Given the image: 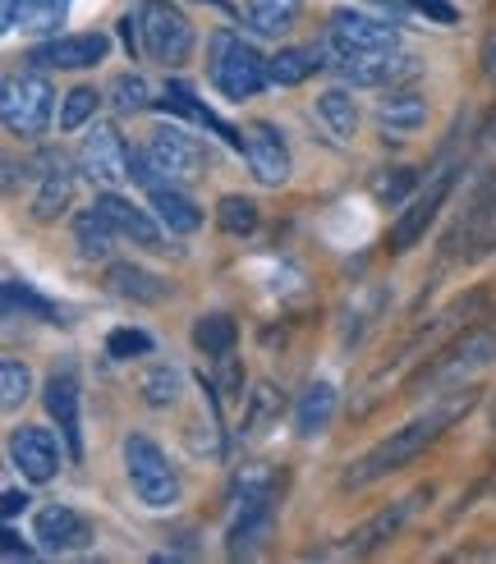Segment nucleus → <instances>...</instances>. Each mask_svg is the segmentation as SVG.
Segmentation results:
<instances>
[{
    "mask_svg": "<svg viewBox=\"0 0 496 564\" xmlns=\"http://www.w3.org/2000/svg\"><path fill=\"white\" fill-rule=\"evenodd\" d=\"M331 51L336 55H386V51H400V33L386 19L373 14H358V10H336L331 14Z\"/></svg>",
    "mask_w": 496,
    "mask_h": 564,
    "instance_id": "6e6552de",
    "label": "nucleus"
},
{
    "mask_svg": "<svg viewBox=\"0 0 496 564\" xmlns=\"http://www.w3.org/2000/svg\"><path fill=\"white\" fill-rule=\"evenodd\" d=\"M10 464L23 473V482H51L61 473V445L42 427H19L10 432Z\"/></svg>",
    "mask_w": 496,
    "mask_h": 564,
    "instance_id": "4468645a",
    "label": "nucleus"
},
{
    "mask_svg": "<svg viewBox=\"0 0 496 564\" xmlns=\"http://www.w3.org/2000/svg\"><path fill=\"white\" fill-rule=\"evenodd\" d=\"M0 555H6L10 564H19V560H33V546H28L14 528H6V532H0Z\"/></svg>",
    "mask_w": 496,
    "mask_h": 564,
    "instance_id": "a19ab883",
    "label": "nucleus"
},
{
    "mask_svg": "<svg viewBox=\"0 0 496 564\" xmlns=\"http://www.w3.org/2000/svg\"><path fill=\"white\" fill-rule=\"evenodd\" d=\"M364 6H373V10H386V14H400V10H409V0H364Z\"/></svg>",
    "mask_w": 496,
    "mask_h": 564,
    "instance_id": "a18cd8bd",
    "label": "nucleus"
},
{
    "mask_svg": "<svg viewBox=\"0 0 496 564\" xmlns=\"http://www.w3.org/2000/svg\"><path fill=\"white\" fill-rule=\"evenodd\" d=\"M317 124L326 129V138L331 143H349V138L358 133V106H354V97L345 93V88H331V93H322L317 97Z\"/></svg>",
    "mask_w": 496,
    "mask_h": 564,
    "instance_id": "5701e85b",
    "label": "nucleus"
},
{
    "mask_svg": "<svg viewBox=\"0 0 496 564\" xmlns=\"http://www.w3.org/2000/svg\"><path fill=\"white\" fill-rule=\"evenodd\" d=\"M110 106L120 110V116H133V110L152 106V88L143 74H120L116 83H110Z\"/></svg>",
    "mask_w": 496,
    "mask_h": 564,
    "instance_id": "f704fd0d",
    "label": "nucleus"
},
{
    "mask_svg": "<svg viewBox=\"0 0 496 564\" xmlns=\"http://www.w3.org/2000/svg\"><path fill=\"white\" fill-rule=\"evenodd\" d=\"M235 340H239V326L230 313H203L193 322V345H198V354H207V358L235 354Z\"/></svg>",
    "mask_w": 496,
    "mask_h": 564,
    "instance_id": "c85d7f7f",
    "label": "nucleus"
},
{
    "mask_svg": "<svg viewBox=\"0 0 496 564\" xmlns=\"http://www.w3.org/2000/svg\"><path fill=\"white\" fill-rule=\"evenodd\" d=\"M65 14H69V0H23V14H19V28L33 37H51L65 28Z\"/></svg>",
    "mask_w": 496,
    "mask_h": 564,
    "instance_id": "7c9ffc66",
    "label": "nucleus"
},
{
    "mask_svg": "<svg viewBox=\"0 0 496 564\" xmlns=\"http://www.w3.org/2000/svg\"><path fill=\"white\" fill-rule=\"evenodd\" d=\"M405 188H413V171H396V180H381L377 197L381 203H396V197H405Z\"/></svg>",
    "mask_w": 496,
    "mask_h": 564,
    "instance_id": "79ce46f5",
    "label": "nucleus"
},
{
    "mask_svg": "<svg viewBox=\"0 0 496 564\" xmlns=\"http://www.w3.org/2000/svg\"><path fill=\"white\" fill-rule=\"evenodd\" d=\"M216 225L226 235H235V239L254 235L258 230V203H254V197H244V193H226L216 203Z\"/></svg>",
    "mask_w": 496,
    "mask_h": 564,
    "instance_id": "473e14b6",
    "label": "nucleus"
},
{
    "mask_svg": "<svg viewBox=\"0 0 496 564\" xmlns=\"http://www.w3.org/2000/svg\"><path fill=\"white\" fill-rule=\"evenodd\" d=\"M207 74L220 97L248 101L271 83V61H262V51L248 46L239 33L220 28V33H212V46H207Z\"/></svg>",
    "mask_w": 496,
    "mask_h": 564,
    "instance_id": "20e7f679",
    "label": "nucleus"
},
{
    "mask_svg": "<svg viewBox=\"0 0 496 564\" xmlns=\"http://www.w3.org/2000/svg\"><path fill=\"white\" fill-rule=\"evenodd\" d=\"M451 188H455V171H441L413 203L400 212V220H396V230H391V252H409L413 243H419L423 235H428V225L441 216V207H446V197H451Z\"/></svg>",
    "mask_w": 496,
    "mask_h": 564,
    "instance_id": "f8f14e48",
    "label": "nucleus"
},
{
    "mask_svg": "<svg viewBox=\"0 0 496 564\" xmlns=\"http://www.w3.org/2000/svg\"><path fill=\"white\" fill-rule=\"evenodd\" d=\"M317 69H326V51L322 46H285L271 55V83L276 88H294V83L313 78Z\"/></svg>",
    "mask_w": 496,
    "mask_h": 564,
    "instance_id": "a878e982",
    "label": "nucleus"
},
{
    "mask_svg": "<svg viewBox=\"0 0 496 564\" xmlns=\"http://www.w3.org/2000/svg\"><path fill=\"white\" fill-rule=\"evenodd\" d=\"M244 161L248 171L258 175V184L267 188H281L290 180V148H285V133L276 129L271 120H254L244 129Z\"/></svg>",
    "mask_w": 496,
    "mask_h": 564,
    "instance_id": "9b49d317",
    "label": "nucleus"
},
{
    "mask_svg": "<svg viewBox=\"0 0 496 564\" xmlns=\"http://www.w3.org/2000/svg\"><path fill=\"white\" fill-rule=\"evenodd\" d=\"M110 42L101 33H65V37H51L33 51V65H46V69H93L106 61Z\"/></svg>",
    "mask_w": 496,
    "mask_h": 564,
    "instance_id": "2eb2a0df",
    "label": "nucleus"
},
{
    "mask_svg": "<svg viewBox=\"0 0 496 564\" xmlns=\"http://www.w3.org/2000/svg\"><path fill=\"white\" fill-rule=\"evenodd\" d=\"M276 496H235V510L226 523V555L244 560L262 551V542L271 538V523H276Z\"/></svg>",
    "mask_w": 496,
    "mask_h": 564,
    "instance_id": "9d476101",
    "label": "nucleus"
},
{
    "mask_svg": "<svg viewBox=\"0 0 496 564\" xmlns=\"http://www.w3.org/2000/svg\"><path fill=\"white\" fill-rule=\"evenodd\" d=\"M483 65H487V74H496V33H492V42H487V55H483Z\"/></svg>",
    "mask_w": 496,
    "mask_h": 564,
    "instance_id": "49530a36",
    "label": "nucleus"
},
{
    "mask_svg": "<svg viewBox=\"0 0 496 564\" xmlns=\"http://www.w3.org/2000/svg\"><path fill=\"white\" fill-rule=\"evenodd\" d=\"M419 500H423V491H413V496H405V500H396L391 510H381L377 519H368L358 532H349L345 538V546H341V555H368V551H377L381 542H391L396 532L409 523V514L419 510Z\"/></svg>",
    "mask_w": 496,
    "mask_h": 564,
    "instance_id": "a211bd4d",
    "label": "nucleus"
},
{
    "mask_svg": "<svg viewBox=\"0 0 496 564\" xmlns=\"http://www.w3.org/2000/svg\"><path fill=\"white\" fill-rule=\"evenodd\" d=\"M97 207L110 216V225L125 235V239H133L138 248H161V230H157V220H152V212H143V207H133L129 197H120V193H101L97 197Z\"/></svg>",
    "mask_w": 496,
    "mask_h": 564,
    "instance_id": "6ab92c4d",
    "label": "nucleus"
},
{
    "mask_svg": "<svg viewBox=\"0 0 496 564\" xmlns=\"http://www.w3.org/2000/svg\"><path fill=\"white\" fill-rule=\"evenodd\" d=\"M42 404H46L55 427H61V436L69 445V459H83V390H78V372L74 368H55L46 377Z\"/></svg>",
    "mask_w": 496,
    "mask_h": 564,
    "instance_id": "1a4fd4ad",
    "label": "nucleus"
},
{
    "mask_svg": "<svg viewBox=\"0 0 496 564\" xmlns=\"http://www.w3.org/2000/svg\"><path fill=\"white\" fill-rule=\"evenodd\" d=\"M303 14V0H244V19L262 37H285Z\"/></svg>",
    "mask_w": 496,
    "mask_h": 564,
    "instance_id": "b1692460",
    "label": "nucleus"
},
{
    "mask_svg": "<svg viewBox=\"0 0 496 564\" xmlns=\"http://www.w3.org/2000/svg\"><path fill=\"white\" fill-rule=\"evenodd\" d=\"M381 307H386V290H381V285L354 290V299L345 303V322H341V340H345V349L358 345V340H364V335L373 330V322L381 317Z\"/></svg>",
    "mask_w": 496,
    "mask_h": 564,
    "instance_id": "393cba45",
    "label": "nucleus"
},
{
    "mask_svg": "<svg viewBox=\"0 0 496 564\" xmlns=\"http://www.w3.org/2000/svg\"><path fill=\"white\" fill-rule=\"evenodd\" d=\"M106 285L116 290L120 299H129V303H165V299H171V285H165L161 275H152V271H143V267H133V262L110 267Z\"/></svg>",
    "mask_w": 496,
    "mask_h": 564,
    "instance_id": "4be33fe9",
    "label": "nucleus"
},
{
    "mask_svg": "<svg viewBox=\"0 0 496 564\" xmlns=\"http://www.w3.org/2000/svg\"><path fill=\"white\" fill-rule=\"evenodd\" d=\"M6 313H28V317H42L51 326H65L61 322V307H55L51 299H42L33 285H23V280H6Z\"/></svg>",
    "mask_w": 496,
    "mask_h": 564,
    "instance_id": "2f4dec72",
    "label": "nucleus"
},
{
    "mask_svg": "<svg viewBox=\"0 0 496 564\" xmlns=\"http://www.w3.org/2000/svg\"><path fill=\"white\" fill-rule=\"evenodd\" d=\"M212 390L220 394V400H235V394L244 390V372H239V362H235V354H226V358H216V377H212Z\"/></svg>",
    "mask_w": 496,
    "mask_h": 564,
    "instance_id": "58836bf2",
    "label": "nucleus"
},
{
    "mask_svg": "<svg viewBox=\"0 0 496 564\" xmlns=\"http://www.w3.org/2000/svg\"><path fill=\"white\" fill-rule=\"evenodd\" d=\"M37 197H33V216L37 220H55L69 203H74V165L65 152H42L37 156Z\"/></svg>",
    "mask_w": 496,
    "mask_h": 564,
    "instance_id": "dca6fc26",
    "label": "nucleus"
},
{
    "mask_svg": "<svg viewBox=\"0 0 496 564\" xmlns=\"http://www.w3.org/2000/svg\"><path fill=\"white\" fill-rule=\"evenodd\" d=\"M336 404H341V394L331 381H313L309 390L299 394V404H294V432L303 441H313L331 427V417H336Z\"/></svg>",
    "mask_w": 496,
    "mask_h": 564,
    "instance_id": "aec40b11",
    "label": "nucleus"
},
{
    "mask_svg": "<svg viewBox=\"0 0 496 564\" xmlns=\"http://www.w3.org/2000/svg\"><path fill=\"white\" fill-rule=\"evenodd\" d=\"M152 197V212L171 235H198L203 230V207L180 188V184H165V180H148L143 184Z\"/></svg>",
    "mask_w": 496,
    "mask_h": 564,
    "instance_id": "f3484780",
    "label": "nucleus"
},
{
    "mask_svg": "<svg viewBox=\"0 0 496 564\" xmlns=\"http://www.w3.org/2000/svg\"><path fill=\"white\" fill-rule=\"evenodd\" d=\"M19 14H23V0H0V23H6V33H19Z\"/></svg>",
    "mask_w": 496,
    "mask_h": 564,
    "instance_id": "37998d69",
    "label": "nucleus"
},
{
    "mask_svg": "<svg viewBox=\"0 0 496 564\" xmlns=\"http://www.w3.org/2000/svg\"><path fill=\"white\" fill-rule=\"evenodd\" d=\"M409 10H419L423 19H432V23H460V10L451 6V0H409Z\"/></svg>",
    "mask_w": 496,
    "mask_h": 564,
    "instance_id": "ea45409f",
    "label": "nucleus"
},
{
    "mask_svg": "<svg viewBox=\"0 0 496 564\" xmlns=\"http://www.w3.org/2000/svg\"><path fill=\"white\" fill-rule=\"evenodd\" d=\"M23 505H28V496H23V491H6V496H0V510H6V519H14V514L23 510Z\"/></svg>",
    "mask_w": 496,
    "mask_h": 564,
    "instance_id": "c03bdc74",
    "label": "nucleus"
},
{
    "mask_svg": "<svg viewBox=\"0 0 496 564\" xmlns=\"http://www.w3.org/2000/svg\"><path fill=\"white\" fill-rule=\"evenodd\" d=\"M97 106H101L97 88H74V93L65 97V106H61V129H65V133L83 129V124H88V120L97 116Z\"/></svg>",
    "mask_w": 496,
    "mask_h": 564,
    "instance_id": "e433bc0d",
    "label": "nucleus"
},
{
    "mask_svg": "<svg viewBox=\"0 0 496 564\" xmlns=\"http://www.w3.org/2000/svg\"><path fill=\"white\" fill-rule=\"evenodd\" d=\"M468 409H474V394H468V390H455V394H446V400L428 404L419 417H409L400 432H391L386 441H377L368 455H358V459L349 464V473H345V491H364V487L381 482V477L400 473L405 464H413L428 445H436L441 436H446V432H451V422L464 417Z\"/></svg>",
    "mask_w": 496,
    "mask_h": 564,
    "instance_id": "f257e3e1",
    "label": "nucleus"
},
{
    "mask_svg": "<svg viewBox=\"0 0 496 564\" xmlns=\"http://www.w3.org/2000/svg\"><path fill=\"white\" fill-rule=\"evenodd\" d=\"M276 417H281V390H276L271 381H258V386H254V394H244L239 441H262Z\"/></svg>",
    "mask_w": 496,
    "mask_h": 564,
    "instance_id": "bb28decb",
    "label": "nucleus"
},
{
    "mask_svg": "<svg viewBox=\"0 0 496 564\" xmlns=\"http://www.w3.org/2000/svg\"><path fill=\"white\" fill-rule=\"evenodd\" d=\"M33 542L51 555L83 551L93 542V523L78 510H69V505H46V510H37V519H33Z\"/></svg>",
    "mask_w": 496,
    "mask_h": 564,
    "instance_id": "ddd939ff",
    "label": "nucleus"
},
{
    "mask_svg": "<svg viewBox=\"0 0 496 564\" xmlns=\"http://www.w3.org/2000/svg\"><path fill=\"white\" fill-rule=\"evenodd\" d=\"M125 473H129L133 496L143 500L148 510H171V505H180V496H184V482H180L171 455L143 432L125 436Z\"/></svg>",
    "mask_w": 496,
    "mask_h": 564,
    "instance_id": "39448f33",
    "label": "nucleus"
},
{
    "mask_svg": "<svg viewBox=\"0 0 496 564\" xmlns=\"http://www.w3.org/2000/svg\"><path fill=\"white\" fill-rule=\"evenodd\" d=\"M116 225H110V216L93 203L88 212H78L74 216V243H78V252L83 258H110V248H116Z\"/></svg>",
    "mask_w": 496,
    "mask_h": 564,
    "instance_id": "cd10ccee",
    "label": "nucleus"
},
{
    "mask_svg": "<svg viewBox=\"0 0 496 564\" xmlns=\"http://www.w3.org/2000/svg\"><path fill=\"white\" fill-rule=\"evenodd\" d=\"M129 55H148L152 65L175 69L193 55V23L171 0H143L133 14L120 19Z\"/></svg>",
    "mask_w": 496,
    "mask_h": 564,
    "instance_id": "f03ea898",
    "label": "nucleus"
},
{
    "mask_svg": "<svg viewBox=\"0 0 496 564\" xmlns=\"http://www.w3.org/2000/svg\"><path fill=\"white\" fill-rule=\"evenodd\" d=\"M377 124H381V133H396V138L419 133L428 124V101L419 93H409V88H396L377 106Z\"/></svg>",
    "mask_w": 496,
    "mask_h": 564,
    "instance_id": "412c9836",
    "label": "nucleus"
},
{
    "mask_svg": "<svg viewBox=\"0 0 496 564\" xmlns=\"http://www.w3.org/2000/svg\"><path fill=\"white\" fill-rule=\"evenodd\" d=\"M138 390H143V400L152 409H175L180 394H184V372L171 368V362H157V368H143V377H138Z\"/></svg>",
    "mask_w": 496,
    "mask_h": 564,
    "instance_id": "c756f323",
    "label": "nucleus"
},
{
    "mask_svg": "<svg viewBox=\"0 0 496 564\" xmlns=\"http://www.w3.org/2000/svg\"><path fill=\"white\" fill-rule=\"evenodd\" d=\"M0 120L14 138H42L55 120V88L42 69H19L0 88Z\"/></svg>",
    "mask_w": 496,
    "mask_h": 564,
    "instance_id": "423d86ee",
    "label": "nucleus"
},
{
    "mask_svg": "<svg viewBox=\"0 0 496 564\" xmlns=\"http://www.w3.org/2000/svg\"><path fill=\"white\" fill-rule=\"evenodd\" d=\"M106 354L110 358H120V362H129V358H148L152 354V335L148 330H138V326H116L106 335Z\"/></svg>",
    "mask_w": 496,
    "mask_h": 564,
    "instance_id": "c9c22d12",
    "label": "nucleus"
},
{
    "mask_svg": "<svg viewBox=\"0 0 496 564\" xmlns=\"http://www.w3.org/2000/svg\"><path fill=\"white\" fill-rule=\"evenodd\" d=\"M28 390H33V372H28V362H19V358L0 362V404H6V413H14L28 400Z\"/></svg>",
    "mask_w": 496,
    "mask_h": 564,
    "instance_id": "72a5a7b5",
    "label": "nucleus"
},
{
    "mask_svg": "<svg viewBox=\"0 0 496 564\" xmlns=\"http://www.w3.org/2000/svg\"><path fill=\"white\" fill-rule=\"evenodd\" d=\"M235 496H276V473L271 464H244L235 473Z\"/></svg>",
    "mask_w": 496,
    "mask_h": 564,
    "instance_id": "4c0bfd02",
    "label": "nucleus"
},
{
    "mask_svg": "<svg viewBox=\"0 0 496 564\" xmlns=\"http://www.w3.org/2000/svg\"><path fill=\"white\" fill-rule=\"evenodd\" d=\"M78 165L97 188H125L133 180V152L120 138L116 124H93L88 138H83V152H78Z\"/></svg>",
    "mask_w": 496,
    "mask_h": 564,
    "instance_id": "0eeeda50",
    "label": "nucleus"
},
{
    "mask_svg": "<svg viewBox=\"0 0 496 564\" xmlns=\"http://www.w3.org/2000/svg\"><path fill=\"white\" fill-rule=\"evenodd\" d=\"M492 422H496V404H492Z\"/></svg>",
    "mask_w": 496,
    "mask_h": 564,
    "instance_id": "de8ad7c7",
    "label": "nucleus"
},
{
    "mask_svg": "<svg viewBox=\"0 0 496 564\" xmlns=\"http://www.w3.org/2000/svg\"><path fill=\"white\" fill-rule=\"evenodd\" d=\"M207 171V152L193 133L161 124L152 129L148 148L133 152V184H148V180H165V184H198Z\"/></svg>",
    "mask_w": 496,
    "mask_h": 564,
    "instance_id": "7ed1b4c3",
    "label": "nucleus"
}]
</instances>
